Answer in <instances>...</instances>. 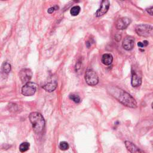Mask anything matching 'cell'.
<instances>
[{"label":"cell","instance_id":"obj_11","mask_svg":"<svg viewBox=\"0 0 153 153\" xmlns=\"http://www.w3.org/2000/svg\"><path fill=\"white\" fill-rule=\"evenodd\" d=\"M57 82L56 79H51L42 86V88L48 92L53 91L57 87Z\"/></svg>","mask_w":153,"mask_h":153},{"label":"cell","instance_id":"obj_20","mask_svg":"<svg viewBox=\"0 0 153 153\" xmlns=\"http://www.w3.org/2000/svg\"><path fill=\"white\" fill-rule=\"evenodd\" d=\"M57 9H58V7H57V6H54V7H53L50 8L47 11H48V13L51 14V13H53L55 10H57Z\"/></svg>","mask_w":153,"mask_h":153},{"label":"cell","instance_id":"obj_17","mask_svg":"<svg viewBox=\"0 0 153 153\" xmlns=\"http://www.w3.org/2000/svg\"><path fill=\"white\" fill-rule=\"evenodd\" d=\"M69 98L75 103H79L81 102V99L79 96L75 94H71L69 95Z\"/></svg>","mask_w":153,"mask_h":153},{"label":"cell","instance_id":"obj_5","mask_svg":"<svg viewBox=\"0 0 153 153\" xmlns=\"http://www.w3.org/2000/svg\"><path fill=\"white\" fill-rule=\"evenodd\" d=\"M36 90V85L35 83L28 82L26 83L22 88V93L26 96H30L35 94Z\"/></svg>","mask_w":153,"mask_h":153},{"label":"cell","instance_id":"obj_3","mask_svg":"<svg viewBox=\"0 0 153 153\" xmlns=\"http://www.w3.org/2000/svg\"><path fill=\"white\" fill-rule=\"evenodd\" d=\"M136 32L139 36L148 37L152 35V26L148 25H139L136 27Z\"/></svg>","mask_w":153,"mask_h":153},{"label":"cell","instance_id":"obj_7","mask_svg":"<svg viewBox=\"0 0 153 153\" xmlns=\"http://www.w3.org/2000/svg\"><path fill=\"white\" fill-rule=\"evenodd\" d=\"M32 76V73L29 69H23L20 71L19 73L20 78L23 83L28 82L31 79Z\"/></svg>","mask_w":153,"mask_h":153},{"label":"cell","instance_id":"obj_4","mask_svg":"<svg viewBox=\"0 0 153 153\" xmlns=\"http://www.w3.org/2000/svg\"><path fill=\"white\" fill-rule=\"evenodd\" d=\"M85 80L87 84L91 86L96 85L99 82V78L97 74L93 70L88 69L85 74Z\"/></svg>","mask_w":153,"mask_h":153},{"label":"cell","instance_id":"obj_13","mask_svg":"<svg viewBox=\"0 0 153 153\" xmlns=\"http://www.w3.org/2000/svg\"><path fill=\"white\" fill-rule=\"evenodd\" d=\"M113 61V57L111 54L105 53L102 57V62L105 65H109Z\"/></svg>","mask_w":153,"mask_h":153},{"label":"cell","instance_id":"obj_19","mask_svg":"<svg viewBox=\"0 0 153 153\" xmlns=\"http://www.w3.org/2000/svg\"><path fill=\"white\" fill-rule=\"evenodd\" d=\"M148 45V41L146 40H144L143 42H137V45L139 47H143L145 46H147Z\"/></svg>","mask_w":153,"mask_h":153},{"label":"cell","instance_id":"obj_16","mask_svg":"<svg viewBox=\"0 0 153 153\" xmlns=\"http://www.w3.org/2000/svg\"><path fill=\"white\" fill-rule=\"evenodd\" d=\"M2 71L5 74H8L11 71V65H10V64L7 63V62L4 63V64L2 66Z\"/></svg>","mask_w":153,"mask_h":153},{"label":"cell","instance_id":"obj_10","mask_svg":"<svg viewBox=\"0 0 153 153\" xmlns=\"http://www.w3.org/2000/svg\"><path fill=\"white\" fill-rule=\"evenodd\" d=\"M125 145L127 149L130 152V153H145L143 151L140 149L137 146H136L133 143L126 140L125 142Z\"/></svg>","mask_w":153,"mask_h":153},{"label":"cell","instance_id":"obj_2","mask_svg":"<svg viewBox=\"0 0 153 153\" xmlns=\"http://www.w3.org/2000/svg\"><path fill=\"white\" fill-rule=\"evenodd\" d=\"M29 120L32 124V127L36 133H41L45 126V121L42 115L37 112L30 114Z\"/></svg>","mask_w":153,"mask_h":153},{"label":"cell","instance_id":"obj_14","mask_svg":"<svg viewBox=\"0 0 153 153\" xmlns=\"http://www.w3.org/2000/svg\"><path fill=\"white\" fill-rule=\"evenodd\" d=\"M30 145L28 142H23L19 146V150L21 152H24L27 151L29 148Z\"/></svg>","mask_w":153,"mask_h":153},{"label":"cell","instance_id":"obj_15","mask_svg":"<svg viewBox=\"0 0 153 153\" xmlns=\"http://www.w3.org/2000/svg\"><path fill=\"white\" fill-rule=\"evenodd\" d=\"M80 10H81V8L78 5L74 6L71 9V11H70L71 14L73 16H76L79 13Z\"/></svg>","mask_w":153,"mask_h":153},{"label":"cell","instance_id":"obj_12","mask_svg":"<svg viewBox=\"0 0 153 153\" xmlns=\"http://www.w3.org/2000/svg\"><path fill=\"white\" fill-rule=\"evenodd\" d=\"M131 83L133 87H138L142 84L141 76L138 75L134 71H132L131 72Z\"/></svg>","mask_w":153,"mask_h":153},{"label":"cell","instance_id":"obj_9","mask_svg":"<svg viewBox=\"0 0 153 153\" xmlns=\"http://www.w3.org/2000/svg\"><path fill=\"white\" fill-rule=\"evenodd\" d=\"M122 45L126 50H132L134 45V38L131 36H127L124 39Z\"/></svg>","mask_w":153,"mask_h":153},{"label":"cell","instance_id":"obj_1","mask_svg":"<svg viewBox=\"0 0 153 153\" xmlns=\"http://www.w3.org/2000/svg\"><path fill=\"white\" fill-rule=\"evenodd\" d=\"M108 91L124 105L132 108L137 107V103L135 99L128 93L118 87H109L108 88Z\"/></svg>","mask_w":153,"mask_h":153},{"label":"cell","instance_id":"obj_6","mask_svg":"<svg viewBox=\"0 0 153 153\" xmlns=\"http://www.w3.org/2000/svg\"><path fill=\"white\" fill-rule=\"evenodd\" d=\"M131 19L128 17H122L117 21L115 23V27L118 29H126L129 25L131 23Z\"/></svg>","mask_w":153,"mask_h":153},{"label":"cell","instance_id":"obj_18","mask_svg":"<svg viewBox=\"0 0 153 153\" xmlns=\"http://www.w3.org/2000/svg\"><path fill=\"white\" fill-rule=\"evenodd\" d=\"M59 147L60 148V149L63 150V151H65V150H67L68 148H69V145L68 143L66 142H65V141H63V142H61L60 143V145H59Z\"/></svg>","mask_w":153,"mask_h":153},{"label":"cell","instance_id":"obj_21","mask_svg":"<svg viewBox=\"0 0 153 153\" xmlns=\"http://www.w3.org/2000/svg\"><path fill=\"white\" fill-rule=\"evenodd\" d=\"M152 10H153V7H151L149 8L146 9L147 12L150 14V15H152Z\"/></svg>","mask_w":153,"mask_h":153},{"label":"cell","instance_id":"obj_8","mask_svg":"<svg viewBox=\"0 0 153 153\" xmlns=\"http://www.w3.org/2000/svg\"><path fill=\"white\" fill-rule=\"evenodd\" d=\"M109 5H110V2L109 1H107V0L102 1L99 8L97 10V11L95 13L96 16L100 17L104 15L108 11L109 8Z\"/></svg>","mask_w":153,"mask_h":153}]
</instances>
